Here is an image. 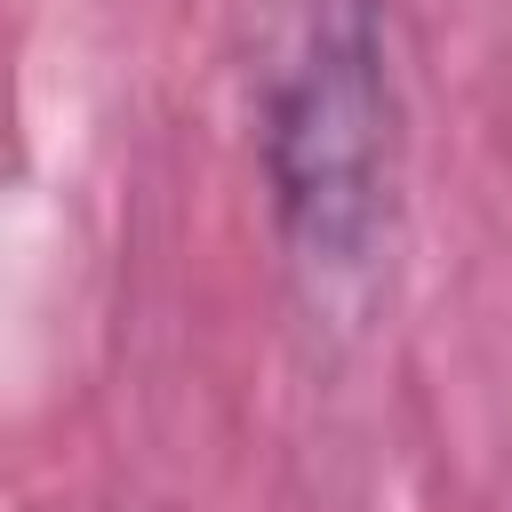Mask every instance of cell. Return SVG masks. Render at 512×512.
Wrapping results in <instances>:
<instances>
[{"instance_id": "obj_1", "label": "cell", "mask_w": 512, "mask_h": 512, "mask_svg": "<svg viewBox=\"0 0 512 512\" xmlns=\"http://www.w3.org/2000/svg\"><path fill=\"white\" fill-rule=\"evenodd\" d=\"M264 184L312 288H360L392 240L400 104L384 0H296L264 72Z\"/></svg>"}]
</instances>
